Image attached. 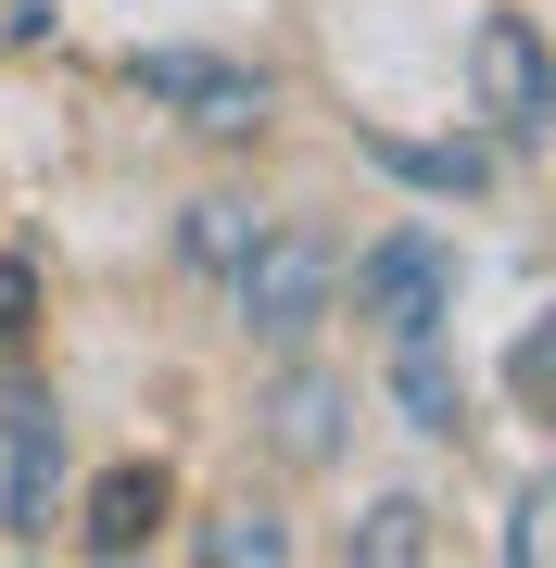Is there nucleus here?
Returning <instances> with one entry per match:
<instances>
[{"label": "nucleus", "instance_id": "1", "mask_svg": "<svg viewBox=\"0 0 556 568\" xmlns=\"http://www.w3.org/2000/svg\"><path fill=\"white\" fill-rule=\"evenodd\" d=\"M330 278H342V253L316 241V227H253V253L228 265L241 328H266V342H304V328L330 316Z\"/></svg>", "mask_w": 556, "mask_h": 568}, {"label": "nucleus", "instance_id": "9", "mask_svg": "<svg viewBox=\"0 0 556 568\" xmlns=\"http://www.w3.org/2000/svg\"><path fill=\"white\" fill-rule=\"evenodd\" d=\"M253 227H266L253 203H190V227H178V253H190V265H215V278H228V265L253 253Z\"/></svg>", "mask_w": 556, "mask_h": 568}, {"label": "nucleus", "instance_id": "11", "mask_svg": "<svg viewBox=\"0 0 556 568\" xmlns=\"http://www.w3.org/2000/svg\"><path fill=\"white\" fill-rule=\"evenodd\" d=\"M203 556H215V568H279V556H291V530L241 506V518H215V530H203Z\"/></svg>", "mask_w": 556, "mask_h": 568}, {"label": "nucleus", "instance_id": "4", "mask_svg": "<svg viewBox=\"0 0 556 568\" xmlns=\"http://www.w3.org/2000/svg\"><path fill=\"white\" fill-rule=\"evenodd\" d=\"M140 89L178 102L203 140H253V126H266V77H241V63H215V51H140Z\"/></svg>", "mask_w": 556, "mask_h": 568}, {"label": "nucleus", "instance_id": "2", "mask_svg": "<svg viewBox=\"0 0 556 568\" xmlns=\"http://www.w3.org/2000/svg\"><path fill=\"white\" fill-rule=\"evenodd\" d=\"M354 304H367L392 342H443V304H455V265H443V241H431V227H392V241L354 265Z\"/></svg>", "mask_w": 556, "mask_h": 568}, {"label": "nucleus", "instance_id": "7", "mask_svg": "<svg viewBox=\"0 0 556 568\" xmlns=\"http://www.w3.org/2000/svg\"><path fill=\"white\" fill-rule=\"evenodd\" d=\"M392 392H405V417H417V429H455V417H468V405H455L443 342H392Z\"/></svg>", "mask_w": 556, "mask_h": 568}, {"label": "nucleus", "instance_id": "10", "mask_svg": "<svg viewBox=\"0 0 556 568\" xmlns=\"http://www.w3.org/2000/svg\"><path fill=\"white\" fill-rule=\"evenodd\" d=\"M380 164H392V178H417V190H481V178H494L468 140H455V152H431V140H380Z\"/></svg>", "mask_w": 556, "mask_h": 568}, {"label": "nucleus", "instance_id": "13", "mask_svg": "<svg viewBox=\"0 0 556 568\" xmlns=\"http://www.w3.org/2000/svg\"><path fill=\"white\" fill-rule=\"evenodd\" d=\"M26 304H39V278H26V253H0V342L26 328Z\"/></svg>", "mask_w": 556, "mask_h": 568}, {"label": "nucleus", "instance_id": "3", "mask_svg": "<svg viewBox=\"0 0 556 568\" xmlns=\"http://www.w3.org/2000/svg\"><path fill=\"white\" fill-rule=\"evenodd\" d=\"M51 480H63V405L51 392H0V530L13 544L51 530Z\"/></svg>", "mask_w": 556, "mask_h": 568}, {"label": "nucleus", "instance_id": "5", "mask_svg": "<svg viewBox=\"0 0 556 568\" xmlns=\"http://www.w3.org/2000/svg\"><path fill=\"white\" fill-rule=\"evenodd\" d=\"M481 89H494V114H506V140H532V126L556 114V77H544V39L518 13L481 26Z\"/></svg>", "mask_w": 556, "mask_h": 568}, {"label": "nucleus", "instance_id": "12", "mask_svg": "<svg viewBox=\"0 0 556 568\" xmlns=\"http://www.w3.org/2000/svg\"><path fill=\"white\" fill-rule=\"evenodd\" d=\"M417 493H392V506H367V530H354V556H417Z\"/></svg>", "mask_w": 556, "mask_h": 568}, {"label": "nucleus", "instance_id": "8", "mask_svg": "<svg viewBox=\"0 0 556 568\" xmlns=\"http://www.w3.org/2000/svg\"><path fill=\"white\" fill-rule=\"evenodd\" d=\"M266 417H279V443H291V455H330V443H342V392L316 379V366H304V379H279V405H266Z\"/></svg>", "mask_w": 556, "mask_h": 568}, {"label": "nucleus", "instance_id": "6", "mask_svg": "<svg viewBox=\"0 0 556 568\" xmlns=\"http://www.w3.org/2000/svg\"><path fill=\"white\" fill-rule=\"evenodd\" d=\"M152 518H165V467H114V480L89 493V556H140Z\"/></svg>", "mask_w": 556, "mask_h": 568}]
</instances>
